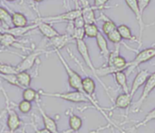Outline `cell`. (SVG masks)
Segmentation results:
<instances>
[{"label": "cell", "instance_id": "obj_28", "mask_svg": "<svg viewBox=\"0 0 155 133\" xmlns=\"http://www.w3.org/2000/svg\"><path fill=\"white\" fill-rule=\"evenodd\" d=\"M85 37L89 38H95L100 33V30L96 24H85L84 26Z\"/></svg>", "mask_w": 155, "mask_h": 133}, {"label": "cell", "instance_id": "obj_21", "mask_svg": "<svg viewBox=\"0 0 155 133\" xmlns=\"http://www.w3.org/2000/svg\"><path fill=\"white\" fill-rule=\"evenodd\" d=\"M116 84L123 89L124 93H130V89L127 83V74L124 71H119L114 74Z\"/></svg>", "mask_w": 155, "mask_h": 133}, {"label": "cell", "instance_id": "obj_23", "mask_svg": "<svg viewBox=\"0 0 155 133\" xmlns=\"http://www.w3.org/2000/svg\"><path fill=\"white\" fill-rule=\"evenodd\" d=\"M117 30L120 33V35H121L123 39L128 40V41H132V42H134V41L138 42V38L134 35H133L131 28L127 25L122 24V25L117 26Z\"/></svg>", "mask_w": 155, "mask_h": 133}, {"label": "cell", "instance_id": "obj_44", "mask_svg": "<svg viewBox=\"0 0 155 133\" xmlns=\"http://www.w3.org/2000/svg\"><path fill=\"white\" fill-rule=\"evenodd\" d=\"M2 34H3V33H2V32L0 31V40H1V37H2Z\"/></svg>", "mask_w": 155, "mask_h": 133}, {"label": "cell", "instance_id": "obj_30", "mask_svg": "<svg viewBox=\"0 0 155 133\" xmlns=\"http://www.w3.org/2000/svg\"><path fill=\"white\" fill-rule=\"evenodd\" d=\"M107 39L110 41V42H112L113 44H114V45H121V44H124L123 43V38H122V37H121V35H120V33L118 32V30L117 29H115V30H114L113 32H111L110 34H108L107 36ZM127 48H130L128 46H126L125 44H124Z\"/></svg>", "mask_w": 155, "mask_h": 133}, {"label": "cell", "instance_id": "obj_33", "mask_svg": "<svg viewBox=\"0 0 155 133\" xmlns=\"http://www.w3.org/2000/svg\"><path fill=\"white\" fill-rule=\"evenodd\" d=\"M85 37V34H84V27H79V28H75L74 27V30L72 34V37L74 38V41H77V40H84Z\"/></svg>", "mask_w": 155, "mask_h": 133}, {"label": "cell", "instance_id": "obj_14", "mask_svg": "<svg viewBox=\"0 0 155 133\" xmlns=\"http://www.w3.org/2000/svg\"><path fill=\"white\" fill-rule=\"evenodd\" d=\"M37 26H38V23H34V24H31V25H27L25 26H20V27H15V26H11L9 28H6V29H2L1 32H5V33H8V34H11L12 36H14L15 37H21L25 35H26L27 33H29L30 31L37 28Z\"/></svg>", "mask_w": 155, "mask_h": 133}, {"label": "cell", "instance_id": "obj_15", "mask_svg": "<svg viewBox=\"0 0 155 133\" xmlns=\"http://www.w3.org/2000/svg\"><path fill=\"white\" fill-rule=\"evenodd\" d=\"M132 101H133V97L131 96L130 93H122L120 95L117 96V98L115 99L114 100V106L109 109V110H113L114 109H121V110H126L128 108L131 107L132 105Z\"/></svg>", "mask_w": 155, "mask_h": 133}, {"label": "cell", "instance_id": "obj_5", "mask_svg": "<svg viewBox=\"0 0 155 133\" xmlns=\"http://www.w3.org/2000/svg\"><path fill=\"white\" fill-rule=\"evenodd\" d=\"M107 66L113 69V73L124 71L129 68V62L120 55V45H115L114 50L111 51L107 58ZM113 74V75H114Z\"/></svg>", "mask_w": 155, "mask_h": 133}, {"label": "cell", "instance_id": "obj_41", "mask_svg": "<svg viewBox=\"0 0 155 133\" xmlns=\"http://www.w3.org/2000/svg\"><path fill=\"white\" fill-rule=\"evenodd\" d=\"M104 129H100V130H96L95 131H93V132H92V133H98V132H99V131H102V130H104Z\"/></svg>", "mask_w": 155, "mask_h": 133}, {"label": "cell", "instance_id": "obj_3", "mask_svg": "<svg viewBox=\"0 0 155 133\" xmlns=\"http://www.w3.org/2000/svg\"><path fill=\"white\" fill-rule=\"evenodd\" d=\"M75 44H76V48H77V50H78L80 56H81L82 58L84 59L85 65H86L87 68L91 70V72H92L93 75L95 77V79H96L100 82V84L104 87V89H105V91H106L107 95L109 96L110 100L113 101V99H112V97H111V95H110V93H109L108 88L106 87V85L101 80V79H100V78L97 76V74H96V68H95V67L94 66V64H93V61H92V59H91L90 53H89V49H88V47H87L86 43H85L84 40H77V41H75Z\"/></svg>", "mask_w": 155, "mask_h": 133}, {"label": "cell", "instance_id": "obj_20", "mask_svg": "<svg viewBox=\"0 0 155 133\" xmlns=\"http://www.w3.org/2000/svg\"><path fill=\"white\" fill-rule=\"evenodd\" d=\"M16 80L19 85V89H26L29 88L32 82V76L27 71H19L15 74Z\"/></svg>", "mask_w": 155, "mask_h": 133}, {"label": "cell", "instance_id": "obj_2", "mask_svg": "<svg viewBox=\"0 0 155 133\" xmlns=\"http://www.w3.org/2000/svg\"><path fill=\"white\" fill-rule=\"evenodd\" d=\"M0 89L2 93L5 96V110L7 114V120H6V127L8 129L9 133H15L18 129H20L23 125V121H21L19 115L15 111V110L13 109V106L11 105V102L8 99V96L6 95L4 88L0 84Z\"/></svg>", "mask_w": 155, "mask_h": 133}, {"label": "cell", "instance_id": "obj_13", "mask_svg": "<svg viewBox=\"0 0 155 133\" xmlns=\"http://www.w3.org/2000/svg\"><path fill=\"white\" fill-rule=\"evenodd\" d=\"M36 105H37V109L41 114L44 127L45 129H47L48 131H50L52 133H58V127H57L56 121L52 117H50L48 114H46V112L45 111V110L42 108V106L40 104V100L36 101Z\"/></svg>", "mask_w": 155, "mask_h": 133}, {"label": "cell", "instance_id": "obj_8", "mask_svg": "<svg viewBox=\"0 0 155 133\" xmlns=\"http://www.w3.org/2000/svg\"><path fill=\"white\" fill-rule=\"evenodd\" d=\"M155 58V47H151L148 48H144L137 53L135 58L129 61V68H127V76L130 75L135 68H137L141 64L148 62Z\"/></svg>", "mask_w": 155, "mask_h": 133}, {"label": "cell", "instance_id": "obj_29", "mask_svg": "<svg viewBox=\"0 0 155 133\" xmlns=\"http://www.w3.org/2000/svg\"><path fill=\"white\" fill-rule=\"evenodd\" d=\"M16 41H17L16 37H15L11 34L3 32L2 37H1V40H0V46L2 47H12L13 45H15V43Z\"/></svg>", "mask_w": 155, "mask_h": 133}, {"label": "cell", "instance_id": "obj_45", "mask_svg": "<svg viewBox=\"0 0 155 133\" xmlns=\"http://www.w3.org/2000/svg\"><path fill=\"white\" fill-rule=\"evenodd\" d=\"M112 133H114V129L112 128Z\"/></svg>", "mask_w": 155, "mask_h": 133}, {"label": "cell", "instance_id": "obj_25", "mask_svg": "<svg viewBox=\"0 0 155 133\" xmlns=\"http://www.w3.org/2000/svg\"><path fill=\"white\" fill-rule=\"evenodd\" d=\"M68 124H69V130H71L73 132L77 133L83 127V120L79 116L72 113L69 116Z\"/></svg>", "mask_w": 155, "mask_h": 133}, {"label": "cell", "instance_id": "obj_1", "mask_svg": "<svg viewBox=\"0 0 155 133\" xmlns=\"http://www.w3.org/2000/svg\"><path fill=\"white\" fill-rule=\"evenodd\" d=\"M39 94L41 97H49L60 99L72 103H90L89 99L81 91L73 90L68 92H46L42 89H39Z\"/></svg>", "mask_w": 155, "mask_h": 133}, {"label": "cell", "instance_id": "obj_6", "mask_svg": "<svg viewBox=\"0 0 155 133\" xmlns=\"http://www.w3.org/2000/svg\"><path fill=\"white\" fill-rule=\"evenodd\" d=\"M155 89V71L153 73H151V75L149 76V78L147 79L145 84L143 85V89L142 92L141 97L139 98V100L137 101H135L134 104L131 105V109L130 111L132 113H138L143 103L145 102V100L149 98L150 94L153 92V90Z\"/></svg>", "mask_w": 155, "mask_h": 133}, {"label": "cell", "instance_id": "obj_35", "mask_svg": "<svg viewBox=\"0 0 155 133\" xmlns=\"http://www.w3.org/2000/svg\"><path fill=\"white\" fill-rule=\"evenodd\" d=\"M73 24H74V26L75 28H79V27H84V25H85V22H84L83 16H80L76 17V18L73 21Z\"/></svg>", "mask_w": 155, "mask_h": 133}, {"label": "cell", "instance_id": "obj_27", "mask_svg": "<svg viewBox=\"0 0 155 133\" xmlns=\"http://www.w3.org/2000/svg\"><path fill=\"white\" fill-rule=\"evenodd\" d=\"M155 121V108L153 110H152L151 111H149L146 116L143 118V120H142L141 121H139L137 124H135L133 128H132V131H137L138 129H140L141 127H143L145 126L147 123H149L150 121Z\"/></svg>", "mask_w": 155, "mask_h": 133}, {"label": "cell", "instance_id": "obj_17", "mask_svg": "<svg viewBox=\"0 0 155 133\" xmlns=\"http://www.w3.org/2000/svg\"><path fill=\"white\" fill-rule=\"evenodd\" d=\"M96 39V44H97V47L99 48V51H100V54L101 56L105 59L107 60L108 58V56L110 54V49H109V47H108V41L107 39L105 38L104 35L103 33H99L97 35V37H95Z\"/></svg>", "mask_w": 155, "mask_h": 133}, {"label": "cell", "instance_id": "obj_24", "mask_svg": "<svg viewBox=\"0 0 155 133\" xmlns=\"http://www.w3.org/2000/svg\"><path fill=\"white\" fill-rule=\"evenodd\" d=\"M22 97H23V100H27L29 102H33V101L36 102V101L40 100V99H41V95L39 94V91L35 90L30 87L24 89L23 93H22Z\"/></svg>", "mask_w": 155, "mask_h": 133}, {"label": "cell", "instance_id": "obj_26", "mask_svg": "<svg viewBox=\"0 0 155 133\" xmlns=\"http://www.w3.org/2000/svg\"><path fill=\"white\" fill-rule=\"evenodd\" d=\"M0 23L4 26L3 29H6L12 26V20H11V14L10 12L0 5Z\"/></svg>", "mask_w": 155, "mask_h": 133}, {"label": "cell", "instance_id": "obj_39", "mask_svg": "<svg viewBox=\"0 0 155 133\" xmlns=\"http://www.w3.org/2000/svg\"><path fill=\"white\" fill-rule=\"evenodd\" d=\"M63 5H64V6H65V5L67 6V5H68L67 4V1L66 0H63Z\"/></svg>", "mask_w": 155, "mask_h": 133}, {"label": "cell", "instance_id": "obj_11", "mask_svg": "<svg viewBox=\"0 0 155 133\" xmlns=\"http://www.w3.org/2000/svg\"><path fill=\"white\" fill-rule=\"evenodd\" d=\"M75 42L74 38L68 35V34H60L51 39H49V46H51L54 48V51L55 50H61L62 48L65 47L71 43Z\"/></svg>", "mask_w": 155, "mask_h": 133}, {"label": "cell", "instance_id": "obj_31", "mask_svg": "<svg viewBox=\"0 0 155 133\" xmlns=\"http://www.w3.org/2000/svg\"><path fill=\"white\" fill-rule=\"evenodd\" d=\"M17 72L18 71H17L16 66L0 62V73L1 74L8 75V74H16Z\"/></svg>", "mask_w": 155, "mask_h": 133}, {"label": "cell", "instance_id": "obj_37", "mask_svg": "<svg viewBox=\"0 0 155 133\" xmlns=\"http://www.w3.org/2000/svg\"><path fill=\"white\" fill-rule=\"evenodd\" d=\"M33 127L35 129V133H52L50 131L45 129V127L43 129H37V128H35V125H33Z\"/></svg>", "mask_w": 155, "mask_h": 133}, {"label": "cell", "instance_id": "obj_10", "mask_svg": "<svg viewBox=\"0 0 155 133\" xmlns=\"http://www.w3.org/2000/svg\"><path fill=\"white\" fill-rule=\"evenodd\" d=\"M45 53V49H41V48H36L35 50L32 51L30 54H28L27 56H25L21 62L16 65V68L17 71H27L29 69H31L35 64V61L38 59V58Z\"/></svg>", "mask_w": 155, "mask_h": 133}, {"label": "cell", "instance_id": "obj_42", "mask_svg": "<svg viewBox=\"0 0 155 133\" xmlns=\"http://www.w3.org/2000/svg\"><path fill=\"white\" fill-rule=\"evenodd\" d=\"M154 24H155V19H154V21H153V22L152 24H150V25H148V26H153Z\"/></svg>", "mask_w": 155, "mask_h": 133}, {"label": "cell", "instance_id": "obj_16", "mask_svg": "<svg viewBox=\"0 0 155 133\" xmlns=\"http://www.w3.org/2000/svg\"><path fill=\"white\" fill-rule=\"evenodd\" d=\"M38 26H37V29L39 30V32L47 39H51L58 35H60V33L52 26V24L47 23V22H38Z\"/></svg>", "mask_w": 155, "mask_h": 133}, {"label": "cell", "instance_id": "obj_9", "mask_svg": "<svg viewBox=\"0 0 155 133\" xmlns=\"http://www.w3.org/2000/svg\"><path fill=\"white\" fill-rule=\"evenodd\" d=\"M127 6L130 8V10L134 13L138 26H139V37H138V44H139V47L142 46V38H143V30L145 28V24L143 22V14L140 11V7L138 5L137 0H124Z\"/></svg>", "mask_w": 155, "mask_h": 133}, {"label": "cell", "instance_id": "obj_7", "mask_svg": "<svg viewBox=\"0 0 155 133\" xmlns=\"http://www.w3.org/2000/svg\"><path fill=\"white\" fill-rule=\"evenodd\" d=\"M82 16V10L81 7H75L74 9L68 10L63 14L57 15V16H44V17H38V22H47L50 24L53 23H59V22H71L74 21L76 17Z\"/></svg>", "mask_w": 155, "mask_h": 133}, {"label": "cell", "instance_id": "obj_4", "mask_svg": "<svg viewBox=\"0 0 155 133\" xmlns=\"http://www.w3.org/2000/svg\"><path fill=\"white\" fill-rule=\"evenodd\" d=\"M56 56L58 57L61 64L63 65L66 74H67V77H68V84L70 86L71 89H73L74 90H77V91H81L83 92V89H82V80H83V78L80 76V74H78L76 71H74L70 66L69 64L66 62L65 58L63 57V55L61 54V52L59 50H55L54 51Z\"/></svg>", "mask_w": 155, "mask_h": 133}, {"label": "cell", "instance_id": "obj_43", "mask_svg": "<svg viewBox=\"0 0 155 133\" xmlns=\"http://www.w3.org/2000/svg\"><path fill=\"white\" fill-rule=\"evenodd\" d=\"M5 1H7V2H15L16 0H5Z\"/></svg>", "mask_w": 155, "mask_h": 133}, {"label": "cell", "instance_id": "obj_19", "mask_svg": "<svg viewBox=\"0 0 155 133\" xmlns=\"http://www.w3.org/2000/svg\"><path fill=\"white\" fill-rule=\"evenodd\" d=\"M102 19L103 20V26H102V31L103 34L107 36L108 34H110L111 32H113L114 30L117 29V26L116 24L111 19L109 18L107 16H105L104 14L101 13V16L99 17V20Z\"/></svg>", "mask_w": 155, "mask_h": 133}, {"label": "cell", "instance_id": "obj_40", "mask_svg": "<svg viewBox=\"0 0 155 133\" xmlns=\"http://www.w3.org/2000/svg\"><path fill=\"white\" fill-rule=\"evenodd\" d=\"M35 3H41V2H43L44 0H33Z\"/></svg>", "mask_w": 155, "mask_h": 133}, {"label": "cell", "instance_id": "obj_34", "mask_svg": "<svg viewBox=\"0 0 155 133\" xmlns=\"http://www.w3.org/2000/svg\"><path fill=\"white\" fill-rule=\"evenodd\" d=\"M109 2V0H94V6L95 10L102 11L106 8H110L109 6H106V4Z\"/></svg>", "mask_w": 155, "mask_h": 133}, {"label": "cell", "instance_id": "obj_22", "mask_svg": "<svg viewBox=\"0 0 155 133\" xmlns=\"http://www.w3.org/2000/svg\"><path fill=\"white\" fill-rule=\"evenodd\" d=\"M11 20H12V26L20 27L28 25L27 17L21 12H12Z\"/></svg>", "mask_w": 155, "mask_h": 133}, {"label": "cell", "instance_id": "obj_36", "mask_svg": "<svg viewBox=\"0 0 155 133\" xmlns=\"http://www.w3.org/2000/svg\"><path fill=\"white\" fill-rule=\"evenodd\" d=\"M152 0H137L139 7H140V11L142 14H143L144 10L147 8V6L149 5V4L151 3Z\"/></svg>", "mask_w": 155, "mask_h": 133}, {"label": "cell", "instance_id": "obj_32", "mask_svg": "<svg viewBox=\"0 0 155 133\" xmlns=\"http://www.w3.org/2000/svg\"><path fill=\"white\" fill-rule=\"evenodd\" d=\"M17 108H18V110L23 113V114H27L29 113L31 110H32V108H33V105H32V102H29L27 100H21L18 104H17Z\"/></svg>", "mask_w": 155, "mask_h": 133}, {"label": "cell", "instance_id": "obj_18", "mask_svg": "<svg viewBox=\"0 0 155 133\" xmlns=\"http://www.w3.org/2000/svg\"><path fill=\"white\" fill-rule=\"evenodd\" d=\"M82 16L85 22V24H96L97 18L95 16V8L94 5H89L87 7L81 8Z\"/></svg>", "mask_w": 155, "mask_h": 133}, {"label": "cell", "instance_id": "obj_38", "mask_svg": "<svg viewBox=\"0 0 155 133\" xmlns=\"http://www.w3.org/2000/svg\"><path fill=\"white\" fill-rule=\"evenodd\" d=\"M5 113H6V110H5V109L2 110L0 111V121H1V120L4 118V116L5 115Z\"/></svg>", "mask_w": 155, "mask_h": 133}, {"label": "cell", "instance_id": "obj_12", "mask_svg": "<svg viewBox=\"0 0 155 133\" xmlns=\"http://www.w3.org/2000/svg\"><path fill=\"white\" fill-rule=\"evenodd\" d=\"M151 75V73L147 70V69H141L138 71V73L136 74L132 86L130 88V94L132 97L134 96V94L137 92V90L145 84L147 79L149 78V76Z\"/></svg>", "mask_w": 155, "mask_h": 133}]
</instances>
